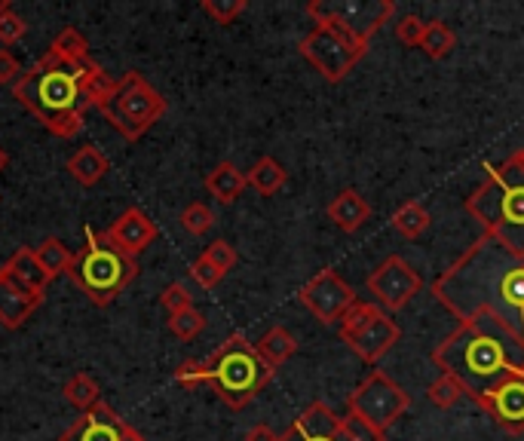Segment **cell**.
Segmentation results:
<instances>
[{"instance_id": "40", "label": "cell", "mask_w": 524, "mask_h": 441, "mask_svg": "<svg viewBox=\"0 0 524 441\" xmlns=\"http://www.w3.org/2000/svg\"><path fill=\"white\" fill-rule=\"evenodd\" d=\"M175 383H181L184 389L206 386V383H203V362H181V365L175 368Z\"/></svg>"}, {"instance_id": "39", "label": "cell", "mask_w": 524, "mask_h": 441, "mask_svg": "<svg viewBox=\"0 0 524 441\" xmlns=\"http://www.w3.org/2000/svg\"><path fill=\"white\" fill-rule=\"evenodd\" d=\"M190 279H194V282H197L200 288L212 291V288H215V285H218V282L224 279V273H221V270H218L215 264H209V261H206V258L200 255V258H197L194 264H190Z\"/></svg>"}, {"instance_id": "17", "label": "cell", "mask_w": 524, "mask_h": 441, "mask_svg": "<svg viewBox=\"0 0 524 441\" xmlns=\"http://www.w3.org/2000/svg\"><path fill=\"white\" fill-rule=\"evenodd\" d=\"M108 239L114 242V245H120V249L126 252V255H141L145 249H151V245L157 242V236H160V230H157V224L141 212V209H126L108 230Z\"/></svg>"}, {"instance_id": "28", "label": "cell", "mask_w": 524, "mask_h": 441, "mask_svg": "<svg viewBox=\"0 0 524 441\" xmlns=\"http://www.w3.org/2000/svg\"><path fill=\"white\" fill-rule=\"evenodd\" d=\"M65 402L80 408V411H92L95 405H102V389H99V380H95L92 374L80 371L74 374L68 383H65Z\"/></svg>"}, {"instance_id": "15", "label": "cell", "mask_w": 524, "mask_h": 441, "mask_svg": "<svg viewBox=\"0 0 524 441\" xmlns=\"http://www.w3.org/2000/svg\"><path fill=\"white\" fill-rule=\"evenodd\" d=\"M40 304H43V294L31 291L7 267H0V325L22 328Z\"/></svg>"}, {"instance_id": "5", "label": "cell", "mask_w": 524, "mask_h": 441, "mask_svg": "<svg viewBox=\"0 0 524 441\" xmlns=\"http://www.w3.org/2000/svg\"><path fill=\"white\" fill-rule=\"evenodd\" d=\"M273 374L276 371L258 356L255 343L243 331H233L203 362V383L212 386L218 399L233 411H243L249 402H255Z\"/></svg>"}, {"instance_id": "42", "label": "cell", "mask_w": 524, "mask_h": 441, "mask_svg": "<svg viewBox=\"0 0 524 441\" xmlns=\"http://www.w3.org/2000/svg\"><path fill=\"white\" fill-rule=\"evenodd\" d=\"M246 441H282V435L273 432L267 423H258V426H252V429L246 432Z\"/></svg>"}, {"instance_id": "20", "label": "cell", "mask_w": 524, "mask_h": 441, "mask_svg": "<svg viewBox=\"0 0 524 441\" xmlns=\"http://www.w3.org/2000/svg\"><path fill=\"white\" fill-rule=\"evenodd\" d=\"M246 187H249L246 172H243L240 166H236V163H230V160H221V163L206 175V190H209V196H215V200H218L221 206H230V203L240 200Z\"/></svg>"}, {"instance_id": "8", "label": "cell", "mask_w": 524, "mask_h": 441, "mask_svg": "<svg viewBox=\"0 0 524 441\" xmlns=\"http://www.w3.org/2000/svg\"><path fill=\"white\" fill-rule=\"evenodd\" d=\"M99 111L123 138L138 141L166 114V98L138 71H129L126 77L117 80V86L99 105Z\"/></svg>"}, {"instance_id": "34", "label": "cell", "mask_w": 524, "mask_h": 441, "mask_svg": "<svg viewBox=\"0 0 524 441\" xmlns=\"http://www.w3.org/2000/svg\"><path fill=\"white\" fill-rule=\"evenodd\" d=\"M203 13L209 16V19H215L218 25H230L236 16H243L246 13V0H203Z\"/></svg>"}, {"instance_id": "31", "label": "cell", "mask_w": 524, "mask_h": 441, "mask_svg": "<svg viewBox=\"0 0 524 441\" xmlns=\"http://www.w3.org/2000/svg\"><path fill=\"white\" fill-rule=\"evenodd\" d=\"M426 399H430L436 408H454L457 402L466 399V392H463V386L451 374L439 371V377L430 386H426Z\"/></svg>"}, {"instance_id": "25", "label": "cell", "mask_w": 524, "mask_h": 441, "mask_svg": "<svg viewBox=\"0 0 524 441\" xmlns=\"http://www.w3.org/2000/svg\"><path fill=\"white\" fill-rule=\"evenodd\" d=\"M433 224V215L420 200H408L393 212V230L405 239H420Z\"/></svg>"}, {"instance_id": "16", "label": "cell", "mask_w": 524, "mask_h": 441, "mask_svg": "<svg viewBox=\"0 0 524 441\" xmlns=\"http://www.w3.org/2000/svg\"><path fill=\"white\" fill-rule=\"evenodd\" d=\"M402 340V328L390 313H380L362 334H356L353 340H347V347L365 362V365H377L384 359L396 343Z\"/></svg>"}, {"instance_id": "6", "label": "cell", "mask_w": 524, "mask_h": 441, "mask_svg": "<svg viewBox=\"0 0 524 441\" xmlns=\"http://www.w3.org/2000/svg\"><path fill=\"white\" fill-rule=\"evenodd\" d=\"M135 273H138V261L132 255H126L120 245H114L108 233L86 227V242L74 255L68 276L95 307H108L135 279Z\"/></svg>"}, {"instance_id": "43", "label": "cell", "mask_w": 524, "mask_h": 441, "mask_svg": "<svg viewBox=\"0 0 524 441\" xmlns=\"http://www.w3.org/2000/svg\"><path fill=\"white\" fill-rule=\"evenodd\" d=\"M7 166H10V154H7V147L0 144V172H4Z\"/></svg>"}, {"instance_id": "45", "label": "cell", "mask_w": 524, "mask_h": 441, "mask_svg": "<svg viewBox=\"0 0 524 441\" xmlns=\"http://www.w3.org/2000/svg\"><path fill=\"white\" fill-rule=\"evenodd\" d=\"M7 7H10V4H7V0H0V13H4Z\"/></svg>"}, {"instance_id": "10", "label": "cell", "mask_w": 524, "mask_h": 441, "mask_svg": "<svg viewBox=\"0 0 524 441\" xmlns=\"http://www.w3.org/2000/svg\"><path fill=\"white\" fill-rule=\"evenodd\" d=\"M365 288L384 313H399L420 294L423 279L402 255H387L368 273Z\"/></svg>"}, {"instance_id": "32", "label": "cell", "mask_w": 524, "mask_h": 441, "mask_svg": "<svg viewBox=\"0 0 524 441\" xmlns=\"http://www.w3.org/2000/svg\"><path fill=\"white\" fill-rule=\"evenodd\" d=\"M169 331L178 337V340H194L206 331V316L197 310V307H190V310H181L175 316H169Z\"/></svg>"}, {"instance_id": "7", "label": "cell", "mask_w": 524, "mask_h": 441, "mask_svg": "<svg viewBox=\"0 0 524 441\" xmlns=\"http://www.w3.org/2000/svg\"><path fill=\"white\" fill-rule=\"evenodd\" d=\"M298 53L322 74L325 83H344L353 68L368 56V40H362L335 19H322L298 43Z\"/></svg>"}, {"instance_id": "2", "label": "cell", "mask_w": 524, "mask_h": 441, "mask_svg": "<svg viewBox=\"0 0 524 441\" xmlns=\"http://www.w3.org/2000/svg\"><path fill=\"white\" fill-rule=\"evenodd\" d=\"M433 362L463 386L469 402L482 405L500 380L524 374V343L497 319L482 313L442 337L433 350Z\"/></svg>"}, {"instance_id": "26", "label": "cell", "mask_w": 524, "mask_h": 441, "mask_svg": "<svg viewBox=\"0 0 524 441\" xmlns=\"http://www.w3.org/2000/svg\"><path fill=\"white\" fill-rule=\"evenodd\" d=\"M40 267L46 270V276L56 279V276H68L71 264H74V252L68 249V245L59 239V236H46L37 249H34Z\"/></svg>"}, {"instance_id": "23", "label": "cell", "mask_w": 524, "mask_h": 441, "mask_svg": "<svg viewBox=\"0 0 524 441\" xmlns=\"http://www.w3.org/2000/svg\"><path fill=\"white\" fill-rule=\"evenodd\" d=\"M22 285H28L31 291H37V294H43L46 298V288H50V276H46V270L40 267V261H37V255H34V249H19V252H13V258L4 264Z\"/></svg>"}, {"instance_id": "33", "label": "cell", "mask_w": 524, "mask_h": 441, "mask_svg": "<svg viewBox=\"0 0 524 441\" xmlns=\"http://www.w3.org/2000/svg\"><path fill=\"white\" fill-rule=\"evenodd\" d=\"M178 221L190 236H206L215 227V212L206 203H190V206H184Z\"/></svg>"}, {"instance_id": "44", "label": "cell", "mask_w": 524, "mask_h": 441, "mask_svg": "<svg viewBox=\"0 0 524 441\" xmlns=\"http://www.w3.org/2000/svg\"><path fill=\"white\" fill-rule=\"evenodd\" d=\"M282 441H295V435H292L289 429H285V432H282Z\"/></svg>"}, {"instance_id": "1", "label": "cell", "mask_w": 524, "mask_h": 441, "mask_svg": "<svg viewBox=\"0 0 524 441\" xmlns=\"http://www.w3.org/2000/svg\"><path fill=\"white\" fill-rule=\"evenodd\" d=\"M436 301L457 319L491 316L524 343V255L482 233L433 282Z\"/></svg>"}, {"instance_id": "22", "label": "cell", "mask_w": 524, "mask_h": 441, "mask_svg": "<svg viewBox=\"0 0 524 441\" xmlns=\"http://www.w3.org/2000/svg\"><path fill=\"white\" fill-rule=\"evenodd\" d=\"M255 350H258V356H261L273 371H279L285 362H289V359L298 353V340H295V334H292L289 328L273 325V328L264 331V337L255 343Z\"/></svg>"}, {"instance_id": "14", "label": "cell", "mask_w": 524, "mask_h": 441, "mask_svg": "<svg viewBox=\"0 0 524 441\" xmlns=\"http://www.w3.org/2000/svg\"><path fill=\"white\" fill-rule=\"evenodd\" d=\"M500 429L521 435L524 432V374H512L506 380H500L485 402L479 405Z\"/></svg>"}, {"instance_id": "4", "label": "cell", "mask_w": 524, "mask_h": 441, "mask_svg": "<svg viewBox=\"0 0 524 441\" xmlns=\"http://www.w3.org/2000/svg\"><path fill=\"white\" fill-rule=\"evenodd\" d=\"M463 209L488 236L524 255V147L503 163H485V181L466 196Z\"/></svg>"}, {"instance_id": "36", "label": "cell", "mask_w": 524, "mask_h": 441, "mask_svg": "<svg viewBox=\"0 0 524 441\" xmlns=\"http://www.w3.org/2000/svg\"><path fill=\"white\" fill-rule=\"evenodd\" d=\"M203 258L209 261V264H215L224 276L236 267V261H240V255H236V249L227 242V239H215V242H209L206 245V252H203Z\"/></svg>"}, {"instance_id": "35", "label": "cell", "mask_w": 524, "mask_h": 441, "mask_svg": "<svg viewBox=\"0 0 524 441\" xmlns=\"http://www.w3.org/2000/svg\"><path fill=\"white\" fill-rule=\"evenodd\" d=\"M160 304L169 316L181 313V310H190L194 307V294H190V288L184 282H169L160 294Z\"/></svg>"}, {"instance_id": "18", "label": "cell", "mask_w": 524, "mask_h": 441, "mask_svg": "<svg viewBox=\"0 0 524 441\" xmlns=\"http://www.w3.org/2000/svg\"><path fill=\"white\" fill-rule=\"evenodd\" d=\"M295 441H341V417L325 402H313L298 420L289 426Z\"/></svg>"}, {"instance_id": "37", "label": "cell", "mask_w": 524, "mask_h": 441, "mask_svg": "<svg viewBox=\"0 0 524 441\" xmlns=\"http://www.w3.org/2000/svg\"><path fill=\"white\" fill-rule=\"evenodd\" d=\"M423 31H426V22L420 16H414V13H405V16L396 19V40L402 46H420Z\"/></svg>"}, {"instance_id": "19", "label": "cell", "mask_w": 524, "mask_h": 441, "mask_svg": "<svg viewBox=\"0 0 524 441\" xmlns=\"http://www.w3.org/2000/svg\"><path fill=\"white\" fill-rule=\"evenodd\" d=\"M325 215H328V221L335 224L338 230L356 233V230H362L371 221V206H368V200H365L359 190L347 187V190H341L335 200L325 206Z\"/></svg>"}, {"instance_id": "21", "label": "cell", "mask_w": 524, "mask_h": 441, "mask_svg": "<svg viewBox=\"0 0 524 441\" xmlns=\"http://www.w3.org/2000/svg\"><path fill=\"white\" fill-rule=\"evenodd\" d=\"M68 172L77 184L83 187H95L108 172H111V160L99 151L95 144H83L77 154H71L68 160Z\"/></svg>"}, {"instance_id": "38", "label": "cell", "mask_w": 524, "mask_h": 441, "mask_svg": "<svg viewBox=\"0 0 524 441\" xmlns=\"http://www.w3.org/2000/svg\"><path fill=\"white\" fill-rule=\"evenodd\" d=\"M25 31H28V25H25V19H22L13 7H7L4 13H0V43L10 46V43L22 40Z\"/></svg>"}, {"instance_id": "3", "label": "cell", "mask_w": 524, "mask_h": 441, "mask_svg": "<svg viewBox=\"0 0 524 441\" xmlns=\"http://www.w3.org/2000/svg\"><path fill=\"white\" fill-rule=\"evenodd\" d=\"M92 59L65 62L46 53L16 83V98L31 108L43 126L59 138H74L83 129V114L92 108L86 95V71Z\"/></svg>"}, {"instance_id": "9", "label": "cell", "mask_w": 524, "mask_h": 441, "mask_svg": "<svg viewBox=\"0 0 524 441\" xmlns=\"http://www.w3.org/2000/svg\"><path fill=\"white\" fill-rule=\"evenodd\" d=\"M408 408H411V396L384 368H371L368 377L347 396V414L362 417L384 435L393 423H399V417Z\"/></svg>"}, {"instance_id": "12", "label": "cell", "mask_w": 524, "mask_h": 441, "mask_svg": "<svg viewBox=\"0 0 524 441\" xmlns=\"http://www.w3.org/2000/svg\"><path fill=\"white\" fill-rule=\"evenodd\" d=\"M298 301L304 310H310L316 316V322L322 325H338L344 319V313L359 301L356 291L341 279L338 270H319L310 282H304V288L298 291Z\"/></svg>"}, {"instance_id": "41", "label": "cell", "mask_w": 524, "mask_h": 441, "mask_svg": "<svg viewBox=\"0 0 524 441\" xmlns=\"http://www.w3.org/2000/svg\"><path fill=\"white\" fill-rule=\"evenodd\" d=\"M22 80V65L10 53V49H0V83H19Z\"/></svg>"}, {"instance_id": "30", "label": "cell", "mask_w": 524, "mask_h": 441, "mask_svg": "<svg viewBox=\"0 0 524 441\" xmlns=\"http://www.w3.org/2000/svg\"><path fill=\"white\" fill-rule=\"evenodd\" d=\"M380 313H384V310H380L374 301H356L347 313H344V319L338 322V334H341V340L347 343V340H353L356 334H362Z\"/></svg>"}, {"instance_id": "24", "label": "cell", "mask_w": 524, "mask_h": 441, "mask_svg": "<svg viewBox=\"0 0 524 441\" xmlns=\"http://www.w3.org/2000/svg\"><path fill=\"white\" fill-rule=\"evenodd\" d=\"M246 181L252 190H258L261 196H273L285 187V181H289V172H285V166L273 157H258L255 166L246 172Z\"/></svg>"}, {"instance_id": "27", "label": "cell", "mask_w": 524, "mask_h": 441, "mask_svg": "<svg viewBox=\"0 0 524 441\" xmlns=\"http://www.w3.org/2000/svg\"><path fill=\"white\" fill-rule=\"evenodd\" d=\"M454 46H457V34L451 31V25H445L442 19L426 22L423 40H420V49L426 53V59L442 62V59H448L454 53Z\"/></svg>"}, {"instance_id": "13", "label": "cell", "mask_w": 524, "mask_h": 441, "mask_svg": "<svg viewBox=\"0 0 524 441\" xmlns=\"http://www.w3.org/2000/svg\"><path fill=\"white\" fill-rule=\"evenodd\" d=\"M59 441H145V435L135 432L123 417L114 414L108 405H95L92 411H83Z\"/></svg>"}, {"instance_id": "11", "label": "cell", "mask_w": 524, "mask_h": 441, "mask_svg": "<svg viewBox=\"0 0 524 441\" xmlns=\"http://www.w3.org/2000/svg\"><path fill=\"white\" fill-rule=\"evenodd\" d=\"M307 16L313 22L335 19L371 43V37L396 16V4L393 0H341V4H335V0H313V4H307Z\"/></svg>"}, {"instance_id": "29", "label": "cell", "mask_w": 524, "mask_h": 441, "mask_svg": "<svg viewBox=\"0 0 524 441\" xmlns=\"http://www.w3.org/2000/svg\"><path fill=\"white\" fill-rule=\"evenodd\" d=\"M46 53L56 56V59H65V62H83V59H89V43H86V37L77 28L68 25V28H62L53 37V43H50Z\"/></svg>"}]
</instances>
